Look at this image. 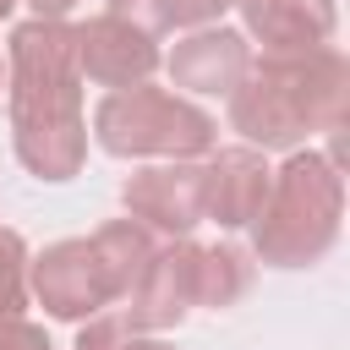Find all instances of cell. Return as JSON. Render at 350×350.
I'll return each mask as SVG.
<instances>
[{
	"label": "cell",
	"instance_id": "obj_10",
	"mask_svg": "<svg viewBox=\"0 0 350 350\" xmlns=\"http://www.w3.org/2000/svg\"><path fill=\"white\" fill-rule=\"evenodd\" d=\"M268 153L262 148H213L202 153V219H213L219 230H246L268 197Z\"/></svg>",
	"mask_w": 350,
	"mask_h": 350
},
{
	"label": "cell",
	"instance_id": "obj_11",
	"mask_svg": "<svg viewBox=\"0 0 350 350\" xmlns=\"http://www.w3.org/2000/svg\"><path fill=\"white\" fill-rule=\"evenodd\" d=\"M235 11H241V33L257 38L262 55L317 49V44H334L339 33L334 0H235Z\"/></svg>",
	"mask_w": 350,
	"mask_h": 350
},
{
	"label": "cell",
	"instance_id": "obj_17",
	"mask_svg": "<svg viewBox=\"0 0 350 350\" xmlns=\"http://www.w3.org/2000/svg\"><path fill=\"white\" fill-rule=\"evenodd\" d=\"M27 5H33V16H71L77 0H27Z\"/></svg>",
	"mask_w": 350,
	"mask_h": 350
},
{
	"label": "cell",
	"instance_id": "obj_6",
	"mask_svg": "<svg viewBox=\"0 0 350 350\" xmlns=\"http://www.w3.org/2000/svg\"><path fill=\"white\" fill-rule=\"evenodd\" d=\"M197 246L191 235H170L159 241V252L148 257L142 279L131 284L120 317L142 334H164V328H180L191 312H197Z\"/></svg>",
	"mask_w": 350,
	"mask_h": 350
},
{
	"label": "cell",
	"instance_id": "obj_12",
	"mask_svg": "<svg viewBox=\"0 0 350 350\" xmlns=\"http://www.w3.org/2000/svg\"><path fill=\"white\" fill-rule=\"evenodd\" d=\"M257 279V262L252 252L230 246V241H213V246H197V306H235Z\"/></svg>",
	"mask_w": 350,
	"mask_h": 350
},
{
	"label": "cell",
	"instance_id": "obj_8",
	"mask_svg": "<svg viewBox=\"0 0 350 350\" xmlns=\"http://www.w3.org/2000/svg\"><path fill=\"white\" fill-rule=\"evenodd\" d=\"M126 219L148 224L153 235H191L202 224V159H159L131 170L120 186Z\"/></svg>",
	"mask_w": 350,
	"mask_h": 350
},
{
	"label": "cell",
	"instance_id": "obj_18",
	"mask_svg": "<svg viewBox=\"0 0 350 350\" xmlns=\"http://www.w3.org/2000/svg\"><path fill=\"white\" fill-rule=\"evenodd\" d=\"M11 11H16V0H0V22H5V16H11Z\"/></svg>",
	"mask_w": 350,
	"mask_h": 350
},
{
	"label": "cell",
	"instance_id": "obj_4",
	"mask_svg": "<svg viewBox=\"0 0 350 350\" xmlns=\"http://www.w3.org/2000/svg\"><path fill=\"white\" fill-rule=\"evenodd\" d=\"M93 142L109 159H202L219 148V120L186 93L137 82L98 98Z\"/></svg>",
	"mask_w": 350,
	"mask_h": 350
},
{
	"label": "cell",
	"instance_id": "obj_19",
	"mask_svg": "<svg viewBox=\"0 0 350 350\" xmlns=\"http://www.w3.org/2000/svg\"><path fill=\"white\" fill-rule=\"evenodd\" d=\"M0 93H5V49H0Z\"/></svg>",
	"mask_w": 350,
	"mask_h": 350
},
{
	"label": "cell",
	"instance_id": "obj_20",
	"mask_svg": "<svg viewBox=\"0 0 350 350\" xmlns=\"http://www.w3.org/2000/svg\"><path fill=\"white\" fill-rule=\"evenodd\" d=\"M230 5H235V0H230Z\"/></svg>",
	"mask_w": 350,
	"mask_h": 350
},
{
	"label": "cell",
	"instance_id": "obj_14",
	"mask_svg": "<svg viewBox=\"0 0 350 350\" xmlns=\"http://www.w3.org/2000/svg\"><path fill=\"white\" fill-rule=\"evenodd\" d=\"M77 350H175V345H170V339H159V334L131 328L120 312H98V317H88V323H82Z\"/></svg>",
	"mask_w": 350,
	"mask_h": 350
},
{
	"label": "cell",
	"instance_id": "obj_15",
	"mask_svg": "<svg viewBox=\"0 0 350 350\" xmlns=\"http://www.w3.org/2000/svg\"><path fill=\"white\" fill-rule=\"evenodd\" d=\"M27 306V241L0 224V312H22Z\"/></svg>",
	"mask_w": 350,
	"mask_h": 350
},
{
	"label": "cell",
	"instance_id": "obj_5",
	"mask_svg": "<svg viewBox=\"0 0 350 350\" xmlns=\"http://www.w3.org/2000/svg\"><path fill=\"white\" fill-rule=\"evenodd\" d=\"M27 295L60 323H88L120 301V284L93 235H66L38 257H27Z\"/></svg>",
	"mask_w": 350,
	"mask_h": 350
},
{
	"label": "cell",
	"instance_id": "obj_3",
	"mask_svg": "<svg viewBox=\"0 0 350 350\" xmlns=\"http://www.w3.org/2000/svg\"><path fill=\"white\" fill-rule=\"evenodd\" d=\"M345 219V175L334 153L290 148L284 164L268 180V197L257 208L252 230V257L268 268H312L334 252Z\"/></svg>",
	"mask_w": 350,
	"mask_h": 350
},
{
	"label": "cell",
	"instance_id": "obj_16",
	"mask_svg": "<svg viewBox=\"0 0 350 350\" xmlns=\"http://www.w3.org/2000/svg\"><path fill=\"white\" fill-rule=\"evenodd\" d=\"M0 350H55V345H49V334H44L33 317L0 312Z\"/></svg>",
	"mask_w": 350,
	"mask_h": 350
},
{
	"label": "cell",
	"instance_id": "obj_13",
	"mask_svg": "<svg viewBox=\"0 0 350 350\" xmlns=\"http://www.w3.org/2000/svg\"><path fill=\"white\" fill-rule=\"evenodd\" d=\"M109 16H126L137 22L142 33H191V27H208L230 11V0H104Z\"/></svg>",
	"mask_w": 350,
	"mask_h": 350
},
{
	"label": "cell",
	"instance_id": "obj_7",
	"mask_svg": "<svg viewBox=\"0 0 350 350\" xmlns=\"http://www.w3.org/2000/svg\"><path fill=\"white\" fill-rule=\"evenodd\" d=\"M71 38H77V71L82 82H98V88H137V82H153V71L164 66V49L153 33H142L137 22L126 16H88V22H71Z\"/></svg>",
	"mask_w": 350,
	"mask_h": 350
},
{
	"label": "cell",
	"instance_id": "obj_1",
	"mask_svg": "<svg viewBox=\"0 0 350 350\" xmlns=\"http://www.w3.org/2000/svg\"><path fill=\"white\" fill-rule=\"evenodd\" d=\"M5 109L11 148L33 180H71L88 164V115L77 38L66 16H27L5 38Z\"/></svg>",
	"mask_w": 350,
	"mask_h": 350
},
{
	"label": "cell",
	"instance_id": "obj_2",
	"mask_svg": "<svg viewBox=\"0 0 350 350\" xmlns=\"http://www.w3.org/2000/svg\"><path fill=\"white\" fill-rule=\"evenodd\" d=\"M230 131L246 148L290 153L306 137H339L350 120V60L339 44L295 49V55H252L246 77L230 88Z\"/></svg>",
	"mask_w": 350,
	"mask_h": 350
},
{
	"label": "cell",
	"instance_id": "obj_9",
	"mask_svg": "<svg viewBox=\"0 0 350 350\" xmlns=\"http://www.w3.org/2000/svg\"><path fill=\"white\" fill-rule=\"evenodd\" d=\"M252 66V38L241 27L208 22L175 38V49L164 55V71L180 93H202V98H230V88L246 77Z\"/></svg>",
	"mask_w": 350,
	"mask_h": 350
}]
</instances>
